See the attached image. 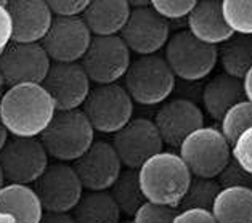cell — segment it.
Returning <instances> with one entry per match:
<instances>
[{"label":"cell","mask_w":252,"mask_h":223,"mask_svg":"<svg viewBox=\"0 0 252 223\" xmlns=\"http://www.w3.org/2000/svg\"><path fill=\"white\" fill-rule=\"evenodd\" d=\"M55 113V103L42 84L8 87L0 100V121L10 137H39Z\"/></svg>","instance_id":"1"},{"label":"cell","mask_w":252,"mask_h":223,"mask_svg":"<svg viewBox=\"0 0 252 223\" xmlns=\"http://www.w3.org/2000/svg\"><path fill=\"white\" fill-rule=\"evenodd\" d=\"M146 201L177 207L191 182V173L177 153L161 151L138 169Z\"/></svg>","instance_id":"2"},{"label":"cell","mask_w":252,"mask_h":223,"mask_svg":"<svg viewBox=\"0 0 252 223\" xmlns=\"http://www.w3.org/2000/svg\"><path fill=\"white\" fill-rule=\"evenodd\" d=\"M95 130L82 109L57 111L47 128L39 135L48 158L58 162H74L90 148Z\"/></svg>","instance_id":"3"},{"label":"cell","mask_w":252,"mask_h":223,"mask_svg":"<svg viewBox=\"0 0 252 223\" xmlns=\"http://www.w3.org/2000/svg\"><path fill=\"white\" fill-rule=\"evenodd\" d=\"M175 74L161 55L133 60L124 76V89L133 103L153 106L165 101L175 89Z\"/></svg>","instance_id":"4"},{"label":"cell","mask_w":252,"mask_h":223,"mask_svg":"<svg viewBox=\"0 0 252 223\" xmlns=\"http://www.w3.org/2000/svg\"><path fill=\"white\" fill-rule=\"evenodd\" d=\"M178 150L191 177L199 178H217L231 159V145L215 127L204 126L194 130Z\"/></svg>","instance_id":"5"},{"label":"cell","mask_w":252,"mask_h":223,"mask_svg":"<svg viewBox=\"0 0 252 223\" xmlns=\"http://www.w3.org/2000/svg\"><path fill=\"white\" fill-rule=\"evenodd\" d=\"M164 60L175 77L196 82L207 77L219 61L217 47L198 40L188 31H178L165 43Z\"/></svg>","instance_id":"6"},{"label":"cell","mask_w":252,"mask_h":223,"mask_svg":"<svg viewBox=\"0 0 252 223\" xmlns=\"http://www.w3.org/2000/svg\"><path fill=\"white\" fill-rule=\"evenodd\" d=\"M81 109L95 132L114 135L133 117V100L121 84L95 85Z\"/></svg>","instance_id":"7"},{"label":"cell","mask_w":252,"mask_h":223,"mask_svg":"<svg viewBox=\"0 0 252 223\" xmlns=\"http://www.w3.org/2000/svg\"><path fill=\"white\" fill-rule=\"evenodd\" d=\"M79 63L84 67L90 82L96 85L118 84V80L126 76L132 63V53L119 35H94L87 52Z\"/></svg>","instance_id":"8"},{"label":"cell","mask_w":252,"mask_h":223,"mask_svg":"<svg viewBox=\"0 0 252 223\" xmlns=\"http://www.w3.org/2000/svg\"><path fill=\"white\" fill-rule=\"evenodd\" d=\"M45 212H71L84 194L81 178L67 162H50L32 183Z\"/></svg>","instance_id":"9"},{"label":"cell","mask_w":252,"mask_h":223,"mask_svg":"<svg viewBox=\"0 0 252 223\" xmlns=\"http://www.w3.org/2000/svg\"><path fill=\"white\" fill-rule=\"evenodd\" d=\"M48 164V154L39 137H8L0 150V165L8 183L32 185Z\"/></svg>","instance_id":"10"},{"label":"cell","mask_w":252,"mask_h":223,"mask_svg":"<svg viewBox=\"0 0 252 223\" xmlns=\"http://www.w3.org/2000/svg\"><path fill=\"white\" fill-rule=\"evenodd\" d=\"M111 145L126 169L138 170L150 158L162 151L164 143L155 122L146 117H132L113 135Z\"/></svg>","instance_id":"11"},{"label":"cell","mask_w":252,"mask_h":223,"mask_svg":"<svg viewBox=\"0 0 252 223\" xmlns=\"http://www.w3.org/2000/svg\"><path fill=\"white\" fill-rule=\"evenodd\" d=\"M52 66L42 43L10 42L0 53V74L5 85L42 84Z\"/></svg>","instance_id":"12"},{"label":"cell","mask_w":252,"mask_h":223,"mask_svg":"<svg viewBox=\"0 0 252 223\" xmlns=\"http://www.w3.org/2000/svg\"><path fill=\"white\" fill-rule=\"evenodd\" d=\"M119 37L130 53H137L138 57L156 55L169 40L170 24L156 13L151 5L130 7V15Z\"/></svg>","instance_id":"13"},{"label":"cell","mask_w":252,"mask_h":223,"mask_svg":"<svg viewBox=\"0 0 252 223\" xmlns=\"http://www.w3.org/2000/svg\"><path fill=\"white\" fill-rule=\"evenodd\" d=\"M92 37L82 16H53L52 26L40 43L52 63H79L87 52Z\"/></svg>","instance_id":"14"},{"label":"cell","mask_w":252,"mask_h":223,"mask_svg":"<svg viewBox=\"0 0 252 223\" xmlns=\"http://www.w3.org/2000/svg\"><path fill=\"white\" fill-rule=\"evenodd\" d=\"M81 63H52L42 87L52 96L57 111L81 109L92 90Z\"/></svg>","instance_id":"15"},{"label":"cell","mask_w":252,"mask_h":223,"mask_svg":"<svg viewBox=\"0 0 252 223\" xmlns=\"http://www.w3.org/2000/svg\"><path fill=\"white\" fill-rule=\"evenodd\" d=\"M72 167L81 178L84 190L87 191H108L122 170V162L111 141L95 140L90 148Z\"/></svg>","instance_id":"16"},{"label":"cell","mask_w":252,"mask_h":223,"mask_svg":"<svg viewBox=\"0 0 252 223\" xmlns=\"http://www.w3.org/2000/svg\"><path fill=\"white\" fill-rule=\"evenodd\" d=\"M153 122L164 145L180 148L189 133L204 127V113L194 101L187 98H175L158 109Z\"/></svg>","instance_id":"17"},{"label":"cell","mask_w":252,"mask_h":223,"mask_svg":"<svg viewBox=\"0 0 252 223\" xmlns=\"http://www.w3.org/2000/svg\"><path fill=\"white\" fill-rule=\"evenodd\" d=\"M13 35L11 42L40 43L52 26L53 15L47 2L40 0H15L7 2Z\"/></svg>","instance_id":"18"},{"label":"cell","mask_w":252,"mask_h":223,"mask_svg":"<svg viewBox=\"0 0 252 223\" xmlns=\"http://www.w3.org/2000/svg\"><path fill=\"white\" fill-rule=\"evenodd\" d=\"M187 24L188 32L207 45L219 47L233 35V31L225 23L222 2L217 0L196 2L194 8L187 16Z\"/></svg>","instance_id":"19"},{"label":"cell","mask_w":252,"mask_h":223,"mask_svg":"<svg viewBox=\"0 0 252 223\" xmlns=\"http://www.w3.org/2000/svg\"><path fill=\"white\" fill-rule=\"evenodd\" d=\"M130 15V3L127 0H96L89 2L82 20L92 35L106 37L119 35Z\"/></svg>","instance_id":"20"},{"label":"cell","mask_w":252,"mask_h":223,"mask_svg":"<svg viewBox=\"0 0 252 223\" xmlns=\"http://www.w3.org/2000/svg\"><path fill=\"white\" fill-rule=\"evenodd\" d=\"M243 100H246L243 80L225 72L214 76L202 89V104L214 121H222L226 111Z\"/></svg>","instance_id":"21"},{"label":"cell","mask_w":252,"mask_h":223,"mask_svg":"<svg viewBox=\"0 0 252 223\" xmlns=\"http://www.w3.org/2000/svg\"><path fill=\"white\" fill-rule=\"evenodd\" d=\"M0 212L11 215L16 223H39L44 209L32 185L7 183L0 190Z\"/></svg>","instance_id":"22"},{"label":"cell","mask_w":252,"mask_h":223,"mask_svg":"<svg viewBox=\"0 0 252 223\" xmlns=\"http://www.w3.org/2000/svg\"><path fill=\"white\" fill-rule=\"evenodd\" d=\"M217 223H252V190L222 188L211 209Z\"/></svg>","instance_id":"23"},{"label":"cell","mask_w":252,"mask_h":223,"mask_svg":"<svg viewBox=\"0 0 252 223\" xmlns=\"http://www.w3.org/2000/svg\"><path fill=\"white\" fill-rule=\"evenodd\" d=\"M71 214L76 223H114L122 215L109 191L84 193Z\"/></svg>","instance_id":"24"},{"label":"cell","mask_w":252,"mask_h":223,"mask_svg":"<svg viewBox=\"0 0 252 223\" xmlns=\"http://www.w3.org/2000/svg\"><path fill=\"white\" fill-rule=\"evenodd\" d=\"M217 50L223 72L243 80L246 72L252 67V35L233 34L228 40L220 43Z\"/></svg>","instance_id":"25"},{"label":"cell","mask_w":252,"mask_h":223,"mask_svg":"<svg viewBox=\"0 0 252 223\" xmlns=\"http://www.w3.org/2000/svg\"><path fill=\"white\" fill-rule=\"evenodd\" d=\"M109 194L113 196L114 202L118 204L121 214L133 217L135 212L141 207V204L146 201L140 185L138 170L122 169L119 177L113 183V187L109 188Z\"/></svg>","instance_id":"26"},{"label":"cell","mask_w":252,"mask_h":223,"mask_svg":"<svg viewBox=\"0 0 252 223\" xmlns=\"http://www.w3.org/2000/svg\"><path fill=\"white\" fill-rule=\"evenodd\" d=\"M222 187L215 178H199L191 177L188 188L185 191V196L178 204V210H188V209H204L211 210L214 206V201L220 193Z\"/></svg>","instance_id":"27"},{"label":"cell","mask_w":252,"mask_h":223,"mask_svg":"<svg viewBox=\"0 0 252 223\" xmlns=\"http://www.w3.org/2000/svg\"><path fill=\"white\" fill-rule=\"evenodd\" d=\"M222 127L220 132L223 133L226 141L233 146V143L238 140L244 130L252 127V103L249 100H243L231 106L225 113L223 119L220 121Z\"/></svg>","instance_id":"28"},{"label":"cell","mask_w":252,"mask_h":223,"mask_svg":"<svg viewBox=\"0 0 252 223\" xmlns=\"http://www.w3.org/2000/svg\"><path fill=\"white\" fill-rule=\"evenodd\" d=\"M222 13L233 34L252 35V2L223 0Z\"/></svg>","instance_id":"29"},{"label":"cell","mask_w":252,"mask_h":223,"mask_svg":"<svg viewBox=\"0 0 252 223\" xmlns=\"http://www.w3.org/2000/svg\"><path fill=\"white\" fill-rule=\"evenodd\" d=\"M178 214L177 207L145 201L132 217V223H174Z\"/></svg>","instance_id":"30"},{"label":"cell","mask_w":252,"mask_h":223,"mask_svg":"<svg viewBox=\"0 0 252 223\" xmlns=\"http://www.w3.org/2000/svg\"><path fill=\"white\" fill-rule=\"evenodd\" d=\"M150 5L165 21H175L187 18L189 11L194 8L196 2L193 0H153Z\"/></svg>","instance_id":"31"},{"label":"cell","mask_w":252,"mask_h":223,"mask_svg":"<svg viewBox=\"0 0 252 223\" xmlns=\"http://www.w3.org/2000/svg\"><path fill=\"white\" fill-rule=\"evenodd\" d=\"M222 188L230 187H243L252 190V175L249 172H246L241 165H239L235 159H230L228 164L225 165V169L219 173V177L215 178Z\"/></svg>","instance_id":"32"},{"label":"cell","mask_w":252,"mask_h":223,"mask_svg":"<svg viewBox=\"0 0 252 223\" xmlns=\"http://www.w3.org/2000/svg\"><path fill=\"white\" fill-rule=\"evenodd\" d=\"M231 158L252 175V127L244 130L231 146Z\"/></svg>","instance_id":"33"},{"label":"cell","mask_w":252,"mask_h":223,"mask_svg":"<svg viewBox=\"0 0 252 223\" xmlns=\"http://www.w3.org/2000/svg\"><path fill=\"white\" fill-rule=\"evenodd\" d=\"M52 15L57 18H74L82 16L84 10L87 8L89 0H72V2H64V0H52L47 2Z\"/></svg>","instance_id":"34"},{"label":"cell","mask_w":252,"mask_h":223,"mask_svg":"<svg viewBox=\"0 0 252 223\" xmlns=\"http://www.w3.org/2000/svg\"><path fill=\"white\" fill-rule=\"evenodd\" d=\"M174 223H217L211 210L204 209H188L178 210Z\"/></svg>","instance_id":"35"},{"label":"cell","mask_w":252,"mask_h":223,"mask_svg":"<svg viewBox=\"0 0 252 223\" xmlns=\"http://www.w3.org/2000/svg\"><path fill=\"white\" fill-rule=\"evenodd\" d=\"M11 35H13V26L7 10V2H0V53L11 42Z\"/></svg>","instance_id":"36"},{"label":"cell","mask_w":252,"mask_h":223,"mask_svg":"<svg viewBox=\"0 0 252 223\" xmlns=\"http://www.w3.org/2000/svg\"><path fill=\"white\" fill-rule=\"evenodd\" d=\"M39 223H76L71 212H45Z\"/></svg>","instance_id":"37"},{"label":"cell","mask_w":252,"mask_h":223,"mask_svg":"<svg viewBox=\"0 0 252 223\" xmlns=\"http://www.w3.org/2000/svg\"><path fill=\"white\" fill-rule=\"evenodd\" d=\"M243 87H244L246 100H249L252 103V67L246 72V76L243 77Z\"/></svg>","instance_id":"38"},{"label":"cell","mask_w":252,"mask_h":223,"mask_svg":"<svg viewBox=\"0 0 252 223\" xmlns=\"http://www.w3.org/2000/svg\"><path fill=\"white\" fill-rule=\"evenodd\" d=\"M10 137V133H8V130L5 128V126L2 124V121H0V150L3 148V145L7 143V140Z\"/></svg>","instance_id":"39"},{"label":"cell","mask_w":252,"mask_h":223,"mask_svg":"<svg viewBox=\"0 0 252 223\" xmlns=\"http://www.w3.org/2000/svg\"><path fill=\"white\" fill-rule=\"evenodd\" d=\"M0 223H16V220L11 215H8V214L0 212Z\"/></svg>","instance_id":"40"},{"label":"cell","mask_w":252,"mask_h":223,"mask_svg":"<svg viewBox=\"0 0 252 223\" xmlns=\"http://www.w3.org/2000/svg\"><path fill=\"white\" fill-rule=\"evenodd\" d=\"M5 90H7V85H5V80L2 77V74H0V100H2V96L5 94Z\"/></svg>","instance_id":"41"},{"label":"cell","mask_w":252,"mask_h":223,"mask_svg":"<svg viewBox=\"0 0 252 223\" xmlns=\"http://www.w3.org/2000/svg\"><path fill=\"white\" fill-rule=\"evenodd\" d=\"M5 185H7V180H5V175H3V170H2V165H0V190H2Z\"/></svg>","instance_id":"42"},{"label":"cell","mask_w":252,"mask_h":223,"mask_svg":"<svg viewBox=\"0 0 252 223\" xmlns=\"http://www.w3.org/2000/svg\"><path fill=\"white\" fill-rule=\"evenodd\" d=\"M114 223H132V222H121V220H118V222H114Z\"/></svg>","instance_id":"43"}]
</instances>
